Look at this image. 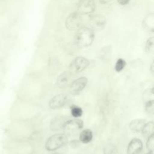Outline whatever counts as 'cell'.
<instances>
[{"instance_id": "14", "label": "cell", "mask_w": 154, "mask_h": 154, "mask_svg": "<svg viewBox=\"0 0 154 154\" xmlns=\"http://www.w3.org/2000/svg\"><path fill=\"white\" fill-rule=\"evenodd\" d=\"M67 119V117L65 116H57L54 117L50 122V129L54 131L62 130V127Z\"/></svg>"}, {"instance_id": "23", "label": "cell", "mask_w": 154, "mask_h": 154, "mask_svg": "<svg viewBox=\"0 0 154 154\" xmlns=\"http://www.w3.org/2000/svg\"><path fill=\"white\" fill-rule=\"evenodd\" d=\"M5 72H6V70H5V66L2 62L0 61V82L1 83L5 78Z\"/></svg>"}, {"instance_id": "7", "label": "cell", "mask_w": 154, "mask_h": 154, "mask_svg": "<svg viewBox=\"0 0 154 154\" xmlns=\"http://www.w3.org/2000/svg\"><path fill=\"white\" fill-rule=\"evenodd\" d=\"M106 23L105 17L100 14L91 15L88 19L90 28L93 31H100L103 29L106 25Z\"/></svg>"}, {"instance_id": "13", "label": "cell", "mask_w": 154, "mask_h": 154, "mask_svg": "<svg viewBox=\"0 0 154 154\" xmlns=\"http://www.w3.org/2000/svg\"><path fill=\"white\" fill-rule=\"evenodd\" d=\"M142 141L137 138H133L128 144L127 149L128 154H139L143 149Z\"/></svg>"}, {"instance_id": "31", "label": "cell", "mask_w": 154, "mask_h": 154, "mask_svg": "<svg viewBox=\"0 0 154 154\" xmlns=\"http://www.w3.org/2000/svg\"><path fill=\"white\" fill-rule=\"evenodd\" d=\"M1 83L0 82V90H1Z\"/></svg>"}, {"instance_id": "24", "label": "cell", "mask_w": 154, "mask_h": 154, "mask_svg": "<svg viewBox=\"0 0 154 154\" xmlns=\"http://www.w3.org/2000/svg\"><path fill=\"white\" fill-rule=\"evenodd\" d=\"M70 146L73 148H76L79 146V141L78 140H72L70 142Z\"/></svg>"}, {"instance_id": "8", "label": "cell", "mask_w": 154, "mask_h": 154, "mask_svg": "<svg viewBox=\"0 0 154 154\" xmlns=\"http://www.w3.org/2000/svg\"><path fill=\"white\" fill-rule=\"evenodd\" d=\"M78 11L81 14H88L93 13L96 9L94 0H79L76 5Z\"/></svg>"}, {"instance_id": "2", "label": "cell", "mask_w": 154, "mask_h": 154, "mask_svg": "<svg viewBox=\"0 0 154 154\" xmlns=\"http://www.w3.org/2000/svg\"><path fill=\"white\" fill-rule=\"evenodd\" d=\"M29 126L25 120L11 121L6 128L7 137L22 140L29 135Z\"/></svg>"}, {"instance_id": "3", "label": "cell", "mask_w": 154, "mask_h": 154, "mask_svg": "<svg viewBox=\"0 0 154 154\" xmlns=\"http://www.w3.org/2000/svg\"><path fill=\"white\" fill-rule=\"evenodd\" d=\"M94 39V32L88 27L81 26L76 31L74 41L76 45L79 48H85L90 46Z\"/></svg>"}, {"instance_id": "28", "label": "cell", "mask_w": 154, "mask_h": 154, "mask_svg": "<svg viewBox=\"0 0 154 154\" xmlns=\"http://www.w3.org/2000/svg\"><path fill=\"white\" fill-rule=\"evenodd\" d=\"M154 64H153V62H152V63L151 64V66H150V71L152 72V73L153 74V71H154Z\"/></svg>"}, {"instance_id": "12", "label": "cell", "mask_w": 154, "mask_h": 154, "mask_svg": "<svg viewBox=\"0 0 154 154\" xmlns=\"http://www.w3.org/2000/svg\"><path fill=\"white\" fill-rule=\"evenodd\" d=\"M72 74L69 71H65L61 73L57 78L56 85L60 88H66L69 86L72 82L71 79Z\"/></svg>"}, {"instance_id": "29", "label": "cell", "mask_w": 154, "mask_h": 154, "mask_svg": "<svg viewBox=\"0 0 154 154\" xmlns=\"http://www.w3.org/2000/svg\"><path fill=\"white\" fill-rule=\"evenodd\" d=\"M145 154H153V152H149L148 153H146Z\"/></svg>"}, {"instance_id": "20", "label": "cell", "mask_w": 154, "mask_h": 154, "mask_svg": "<svg viewBox=\"0 0 154 154\" xmlns=\"http://www.w3.org/2000/svg\"><path fill=\"white\" fill-rule=\"evenodd\" d=\"M126 66V61L123 58H119L115 64V70L116 72H121Z\"/></svg>"}, {"instance_id": "16", "label": "cell", "mask_w": 154, "mask_h": 154, "mask_svg": "<svg viewBox=\"0 0 154 154\" xmlns=\"http://www.w3.org/2000/svg\"><path fill=\"white\" fill-rule=\"evenodd\" d=\"M93 139V132L89 129H85L81 131L79 134V141L84 143L87 144L91 142Z\"/></svg>"}, {"instance_id": "15", "label": "cell", "mask_w": 154, "mask_h": 154, "mask_svg": "<svg viewBox=\"0 0 154 154\" xmlns=\"http://www.w3.org/2000/svg\"><path fill=\"white\" fill-rule=\"evenodd\" d=\"M146 123V120L143 119H137L132 120L129 125V128L131 131L134 132H139L141 131L144 124Z\"/></svg>"}, {"instance_id": "25", "label": "cell", "mask_w": 154, "mask_h": 154, "mask_svg": "<svg viewBox=\"0 0 154 154\" xmlns=\"http://www.w3.org/2000/svg\"><path fill=\"white\" fill-rule=\"evenodd\" d=\"M1 154H14V153H13V152H11L8 149H7V147L2 146Z\"/></svg>"}, {"instance_id": "21", "label": "cell", "mask_w": 154, "mask_h": 154, "mask_svg": "<svg viewBox=\"0 0 154 154\" xmlns=\"http://www.w3.org/2000/svg\"><path fill=\"white\" fill-rule=\"evenodd\" d=\"M147 140L146 142V147L149 152H153L154 149V134L147 137Z\"/></svg>"}, {"instance_id": "30", "label": "cell", "mask_w": 154, "mask_h": 154, "mask_svg": "<svg viewBox=\"0 0 154 154\" xmlns=\"http://www.w3.org/2000/svg\"><path fill=\"white\" fill-rule=\"evenodd\" d=\"M52 154H60V153H58V152H55V153H52Z\"/></svg>"}, {"instance_id": "11", "label": "cell", "mask_w": 154, "mask_h": 154, "mask_svg": "<svg viewBox=\"0 0 154 154\" xmlns=\"http://www.w3.org/2000/svg\"><path fill=\"white\" fill-rule=\"evenodd\" d=\"M88 79L86 77L82 76L72 81L69 85V91L72 94H78L80 93L86 87Z\"/></svg>"}, {"instance_id": "1", "label": "cell", "mask_w": 154, "mask_h": 154, "mask_svg": "<svg viewBox=\"0 0 154 154\" xmlns=\"http://www.w3.org/2000/svg\"><path fill=\"white\" fill-rule=\"evenodd\" d=\"M32 113V107L24 99L18 98L12 104L8 114L11 121L26 120Z\"/></svg>"}, {"instance_id": "18", "label": "cell", "mask_w": 154, "mask_h": 154, "mask_svg": "<svg viewBox=\"0 0 154 154\" xmlns=\"http://www.w3.org/2000/svg\"><path fill=\"white\" fill-rule=\"evenodd\" d=\"M70 109L71 114L74 118H79L82 116L83 111L80 106L76 105H72L70 106Z\"/></svg>"}, {"instance_id": "17", "label": "cell", "mask_w": 154, "mask_h": 154, "mask_svg": "<svg viewBox=\"0 0 154 154\" xmlns=\"http://www.w3.org/2000/svg\"><path fill=\"white\" fill-rule=\"evenodd\" d=\"M143 135L146 137H149V136L153 134L154 132V123L153 121L149 122H146L142 130Z\"/></svg>"}, {"instance_id": "9", "label": "cell", "mask_w": 154, "mask_h": 154, "mask_svg": "<svg viewBox=\"0 0 154 154\" xmlns=\"http://www.w3.org/2000/svg\"><path fill=\"white\" fill-rule=\"evenodd\" d=\"M69 100V96L65 93H62L55 96L49 100V106L52 109H59L64 106Z\"/></svg>"}, {"instance_id": "26", "label": "cell", "mask_w": 154, "mask_h": 154, "mask_svg": "<svg viewBox=\"0 0 154 154\" xmlns=\"http://www.w3.org/2000/svg\"><path fill=\"white\" fill-rule=\"evenodd\" d=\"M117 2L121 5H127L131 0H117Z\"/></svg>"}, {"instance_id": "6", "label": "cell", "mask_w": 154, "mask_h": 154, "mask_svg": "<svg viewBox=\"0 0 154 154\" xmlns=\"http://www.w3.org/2000/svg\"><path fill=\"white\" fill-rule=\"evenodd\" d=\"M82 18L81 14L78 12L70 13L66 18L65 25L67 29L70 31H76L82 26Z\"/></svg>"}, {"instance_id": "27", "label": "cell", "mask_w": 154, "mask_h": 154, "mask_svg": "<svg viewBox=\"0 0 154 154\" xmlns=\"http://www.w3.org/2000/svg\"><path fill=\"white\" fill-rule=\"evenodd\" d=\"M100 4H107L109 2H111V1L112 0H97Z\"/></svg>"}, {"instance_id": "5", "label": "cell", "mask_w": 154, "mask_h": 154, "mask_svg": "<svg viewBox=\"0 0 154 154\" xmlns=\"http://www.w3.org/2000/svg\"><path fill=\"white\" fill-rule=\"evenodd\" d=\"M90 61L83 57H78L73 59L69 66V72L72 75L80 73L88 67Z\"/></svg>"}, {"instance_id": "19", "label": "cell", "mask_w": 154, "mask_h": 154, "mask_svg": "<svg viewBox=\"0 0 154 154\" xmlns=\"http://www.w3.org/2000/svg\"><path fill=\"white\" fill-rule=\"evenodd\" d=\"M144 108L145 111L147 114H153L154 111V100L151 99L146 102Z\"/></svg>"}, {"instance_id": "10", "label": "cell", "mask_w": 154, "mask_h": 154, "mask_svg": "<svg viewBox=\"0 0 154 154\" xmlns=\"http://www.w3.org/2000/svg\"><path fill=\"white\" fill-rule=\"evenodd\" d=\"M84 126L83 121L78 118L68 119L64 123L62 130L66 132H75L81 129Z\"/></svg>"}, {"instance_id": "4", "label": "cell", "mask_w": 154, "mask_h": 154, "mask_svg": "<svg viewBox=\"0 0 154 154\" xmlns=\"http://www.w3.org/2000/svg\"><path fill=\"white\" fill-rule=\"evenodd\" d=\"M68 138L63 133L55 134L49 137L46 141L45 149L48 151H55L67 143Z\"/></svg>"}, {"instance_id": "22", "label": "cell", "mask_w": 154, "mask_h": 154, "mask_svg": "<svg viewBox=\"0 0 154 154\" xmlns=\"http://www.w3.org/2000/svg\"><path fill=\"white\" fill-rule=\"evenodd\" d=\"M153 43H154V40H153V37H152L146 41V46H145V49L147 52H150L152 51L153 48Z\"/></svg>"}]
</instances>
